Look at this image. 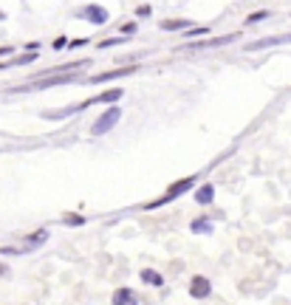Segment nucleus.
Returning <instances> with one entry per match:
<instances>
[{
    "label": "nucleus",
    "mask_w": 291,
    "mask_h": 305,
    "mask_svg": "<svg viewBox=\"0 0 291 305\" xmlns=\"http://www.w3.org/2000/svg\"><path fill=\"white\" fill-rule=\"evenodd\" d=\"M192 181H195V178H184V181H181V184H175V187H173V190H170L167 195L161 198V201H156V203H164V201H170V198H175V195H181V192L187 190V187H190ZM156 203H153V206H156Z\"/></svg>",
    "instance_id": "f257e3e1"
},
{
    "label": "nucleus",
    "mask_w": 291,
    "mask_h": 305,
    "mask_svg": "<svg viewBox=\"0 0 291 305\" xmlns=\"http://www.w3.org/2000/svg\"><path fill=\"white\" fill-rule=\"evenodd\" d=\"M116 116H119V111H111V116H108V119H99V122H96V127H93V133H102V130H108V127L116 122Z\"/></svg>",
    "instance_id": "f03ea898"
},
{
    "label": "nucleus",
    "mask_w": 291,
    "mask_h": 305,
    "mask_svg": "<svg viewBox=\"0 0 291 305\" xmlns=\"http://www.w3.org/2000/svg\"><path fill=\"white\" fill-rule=\"evenodd\" d=\"M206 288H209V285H206V280H195V282H192V294H198V297H204V294H206Z\"/></svg>",
    "instance_id": "7ed1b4c3"
}]
</instances>
